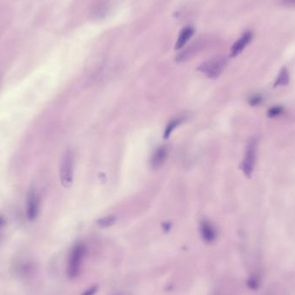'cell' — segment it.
I'll list each match as a JSON object with an SVG mask.
<instances>
[{"mask_svg":"<svg viewBox=\"0 0 295 295\" xmlns=\"http://www.w3.org/2000/svg\"><path fill=\"white\" fill-rule=\"evenodd\" d=\"M86 252L87 248L82 243H77L72 248L66 266V274L69 279H74L80 274Z\"/></svg>","mask_w":295,"mask_h":295,"instance_id":"cell-1","label":"cell"},{"mask_svg":"<svg viewBox=\"0 0 295 295\" xmlns=\"http://www.w3.org/2000/svg\"><path fill=\"white\" fill-rule=\"evenodd\" d=\"M257 150L258 141L256 137H253L250 139L247 144L243 163L241 164V168L246 177H250L253 173L257 161Z\"/></svg>","mask_w":295,"mask_h":295,"instance_id":"cell-2","label":"cell"},{"mask_svg":"<svg viewBox=\"0 0 295 295\" xmlns=\"http://www.w3.org/2000/svg\"><path fill=\"white\" fill-rule=\"evenodd\" d=\"M73 155L71 150H66L63 155L60 167V178L64 188H68L73 183Z\"/></svg>","mask_w":295,"mask_h":295,"instance_id":"cell-3","label":"cell"},{"mask_svg":"<svg viewBox=\"0 0 295 295\" xmlns=\"http://www.w3.org/2000/svg\"><path fill=\"white\" fill-rule=\"evenodd\" d=\"M226 66V58L215 57L201 64L198 69L210 79H217L222 73Z\"/></svg>","mask_w":295,"mask_h":295,"instance_id":"cell-4","label":"cell"},{"mask_svg":"<svg viewBox=\"0 0 295 295\" xmlns=\"http://www.w3.org/2000/svg\"><path fill=\"white\" fill-rule=\"evenodd\" d=\"M26 214L30 221H34L39 214V198L34 188L30 189L27 197Z\"/></svg>","mask_w":295,"mask_h":295,"instance_id":"cell-5","label":"cell"},{"mask_svg":"<svg viewBox=\"0 0 295 295\" xmlns=\"http://www.w3.org/2000/svg\"><path fill=\"white\" fill-rule=\"evenodd\" d=\"M253 38V34L252 32H246L243 33V35L237 39L230 49V56L231 57H236L239 54L243 52V49L246 48L247 45L250 44L251 40Z\"/></svg>","mask_w":295,"mask_h":295,"instance_id":"cell-6","label":"cell"},{"mask_svg":"<svg viewBox=\"0 0 295 295\" xmlns=\"http://www.w3.org/2000/svg\"><path fill=\"white\" fill-rule=\"evenodd\" d=\"M199 231L202 240L206 243H212L216 240L217 232L214 226L208 220H203L200 223Z\"/></svg>","mask_w":295,"mask_h":295,"instance_id":"cell-7","label":"cell"},{"mask_svg":"<svg viewBox=\"0 0 295 295\" xmlns=\"http://www.w3.org/2000/svg\"><path fill=\"white\" fill-rule=\"evenodd\" d=\"M167 156H168V152H167V149L166 147H159L155 153L153 154V156L151 157V166L153 168H158V167H162L164 165V163L167 160Z\"/></svg>","mask_w":295,"mask_h":295,"instance_id":"cell-8","label":"cell"},{"mask_svg":"<svg viewBox=\"0 0 295 295\" xmlns=\"http://www.w3.org/2000/svg\"><path fill=\"white\" fill-rule=\"evenodd\" d=\"M194 33H195V30L192 27L188 26V27L183 29L178 37L177 42L175 44V49H182L186 45V43L189 41V39L193 36Z\"/></svg>","mask_w":295,"mask_h":295,"instance_id":"cell-9","label":"cell"},{"mask_svg":"<svg viewBox=\"0 0 295 295\" xmlns=\"http://www.w3.org/2000/svg\"><path fill=\"white\" fill-rule=\"evenodd\" d=\"M289 81H290V75L288 69L286 67H282L278 74L276 81L274 82V87H285L288 85Z\"/></svg>","mask_w":295,"mask_h":295,"instance_id":"cell-10","label":"cell"},{"mask_svg":"<svg viewBox=\"0 0 295 295\" xmlns=\"http://www.w3.org/2000/svg\"><path fill=\"white\" fill-rule=\"evenodd\" d=\"M181 121H182V118H175L167 125V128L165 130V133H164V139H167L170 136L172 131L181 124Z\"/></svg>","mask_w":295,"mask_h":295,"instance_id":"cell-11","label":"cell"},{"mask_svg":"<svg viewBox=\"0 0 295 295\" xmlns=\"http://www.w3.org/2000/svg\"><path fill=\"white\" fill-rule=\"evenodd\" d=\"M284 111V107L281 105H274L272 107L268 109L267 111V117L268 118H277L279 116H281Z\"/></svg>","mask_w":295,"mask_h":295,"instance_id":"cell-12","label":"cell"},{"mask_svg":"<svg viewBox=\"0 0 295 295\" xmlns=\"http://www.w3.org/2000/svg\"><path fill=\"white\" fill-rule=\"evenodd\" d=\"M115 222H116V218L114 216H108V217H104V218L99 219L98 221V225L102 228H107V227L112 226Z\"/></svg>","mask_w":295,"mask_h":295,"instance_id":"cell-13","label":"cell"},{"mask_svg":"<svg viewBox=\"0 0 295 295\" xmlns=\"http://www.w3.org/2000/svg\"><path fill=\"white\" fill-rule=\"evenodd\" d=\"M262 100H263V98L260 94H255V95H252L251 97L249 98V104L251 105V106H257V105H259L261 103H262Z\"/></svg>","mask_w":295,"mask_h":295,"instance_id":"cell-14","label":"cell"},{"mask_svg":"<svg viewBox=\"0 0 295 295\" xmlns=\"http://www.w3.org/2000/svg\"><path fill=\"white\" fill-rule=\"evenodd\" d=\"M281 4L288 7H294L295 6V0H279Z\"/></svg>","mask_w":295,"mask_h":295,"instance_id":"cell-15","label":"cell"},{"mask_svg":"<svg viewBox=\"0 0 295 295\" xmlns=\"http://www.w3.org/2000/svg\"><path fill=\"white\" fill-rule=\"evenodd\" d=\"M97 287H92V288L87 289V291L84 292L83 294L81 295H94L97 292Z\"/></svg>","mask_w":295,"mask_h":295,"instance_id":"cell-16","label":"cell"},{"mask_svg":"<svg viewBox=\"0 0 295 295\" xmlns=\"http://www.w3.org/2000/svg\"><path fill=\"white\" fill-rule=\"evenodd\" d=\"M3 224H4V219L2 217H0V227L3 226Z\"/></svg>","mask_w":295,"mask_h":295,"instance_id":"cell-17","label":"cell"}]
</instances>
